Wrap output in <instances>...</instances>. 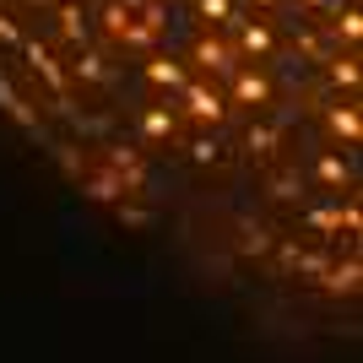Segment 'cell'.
Wrapping results in <instances>:
<instances>
[{
	"mask_svg": "<svg viewBox=\"0 0 363 363\" xmlns=\"http://www.w3.org/2000/svg\"><path fill=\"white\" fill-rule=\"evenodd\" d=\"M174 130H179V120H174V108H147V114H141V136L147 141H163V136H174Z\"/></svg>",
	"mask_w": 363,
	"mask_h": 363,
	"instance_id": "9",
	"label": "cell"
},
{
	"mask_svg": "<svg viewBox=\"0 0 363 363\" xmlns=\"http://www.w3.org/2000/svg\"><path fill=\"white\" fill-rule=\"evenodd\" d=\"M82 190H87L92 201H120V196H130V190L108 174V168H104V174H87V179H82Z\"/></svg>",
	"mask_w": 363,
	"mask_h": 363,
	"instance_id": "11",
	"label": "cell"
},
{
	"mask_svg": "<svg viewBox=\"0 0 363 363\" xmlns=\"http://www.w3.org/2000/svg\"><path fill=\"white\" fill-rule=\"evenodd\" d=\"M233 98L266 108V104H272V76H266V71H233Z\"/></svg>",
	"mask_w": 363,
	"mask_h": 363,
	"instance_id": "5",
	"label": "cell"
},
{
	"mask_svg": "<svg viewBox=\"0 0 363 363\" xmlns=\"http://www.w3.org/2000/svg\"><path fill=\"white\" fill-rule=\"evenodd\" d=\"M0 44H22V28H16V22H6V16H0Z\"/></svg>",
	"mask_w": 363,
	"mask_h": 363,
	"instance_id": "19",
	"label": "cell"
},
{
	"mask_svg": "<svg viewBox=\"0 0 363 363\" xmlns=\"http://www.w3.org/2000/svg\"><path fill=\"white\" fill-rule=\"evenodd\" d=\"M303 223L320 228V233H342V228H347V233H358V201H347V206H342V201H331V206H315Z\"/></svg>",
	"mask_w": 363,
	"mask_h": 363,
	"instance_id": "3",
	"label": "cell"
},
{
	"mask_svg": "<svg viewBox=\"0 0 363 363\" xmlns=\"http://www.w3.org/2000/svg\"><path fill=\"white\" fill-rule=\"evenodd\" d=\"M190 157H196V163H217V157H223V141L217 136H196L190 141Z\"/></svg>",
	"mask_w": 363,
	"mask_h": 363,
	"instance_id": "14",
	"label": "cell"
},
{
	"mask_svg": "<svg viewBox=\"0 0 363 363\" xmlns=\"http://www.w3.org/2000/svg\"><path fill=\"white\" fill-rule=\"evenodd\" d=\"M315 174H320V184H331V190H342V184L352 190V168L342 163V157H331V152H325V157L315 163Z\"/></svg>",
	"mask_w": 363,
	"mask_h": 363,
	"instance_id": "12",
	"label": "cell"
},
{
	"mask_svg": "<svg viewBox=\"0 0 363 363\" xmlns=\"http://www.w3.org/2000/svg\"><path fill=\"white\" fill-rule=\"evenodd\" d=\"M358 6H347V11H336V38H347V44H358Z\"/></svg>",
	"mask_w": 363,
	"mask_h": 363,
	"instance_id": "15",
	"label": "cell"
},
{
	"mask_svg": "<svg viewBox=\"0 0 363 363\" xmlns=\"http://www.w3.org/2000/svg\"><path fill=\"white\" fill-rule=\"evenodd\" d=\"M309 6H325V0H309Z\"/></svg>",
	"mask_w": 363,
	"mask_h": 363,
	"instance_id": "22",
	"label": "cell"
},
{
	"mask_svg": "<svg viewBox=\"0 0 363 363\" xmlns=\"http://www.w3.org/2000/svg\"><path fill=\"white\" fill-rule=\"evenodd\" d=\"M184 114L201 125H223L228 120V98L217 87H206V82H184Z\"/></svg>",
	"mask_w": 363,
	"mask_h": 363,
	"instance_id": "1",
	"label": "cell"
},
{
	"mask_svg": "<svg viewBox=\"0 0 363 363\" xmlns=\"http://www.w3.org/2000/svg\"><path fill=\"white\" fill-rule=\"evenodd\" d=\"M331 82L336 87H358V60H352V55L347 60H331Z\"/></svg>",
	"mask_w": 363,
	"mask_h": 363,
	"instance_id": "17",
	"label": "cell"
},
{
	"mask_svg": "<svg viewBox=\"0 0 363 363\" xmlns=\"http://www.w3.org/2000/svg\"><path fill=\"white\" fill-rule=\"evenodd\" d=\"M55 22H60L65 44H87V16H82V6H55Z\"/></svg>",
	"mask_w": 363,
	"mask_h": 363,
	"instance_id": "10",
	"label": "cell"
},
{
	"mask_svg": "<svg viewBox=\"0 0 363 363\" xmlns=\"http://www.w3.org/2000/svg\"><path fill=\"white\" fill-rule=\"evenodd\" d=\"M147 82L152 87H184L190 71H184V60H174V55H152L147 60Z\"/></svg>",
	"mask_w": 363,
	"mask_h": 363,
	"instance_id": "7",
	"label": "cell"
},
{
	"mask_svg": "<svg viewBox=\"0 0 363 363\" xmlns=\"http://www.w3.org/2000/svg\"><path fill=\"white\" fill-rule=\"evenodd\" d=\"M233 28H239V49H233V55H255V60H266V55L277 49V38H272L266 22H233Z\"/></svg>",
	"mask_w": 363,
	"mask_h": 363,
	"instance_id": "6",
	"label": "cell"
},
{
	"mask_svg": "<svg viewBox=\"0 0 363 363\" xmlns=\"http://www.w3.org/2000/svg\"><path fill=\"white\" fill-rule=\"evenodd\" d=\"M272 147H277V130L272 125H255V130H250V152H255V157H272Z\"/></svg>",
	"mask_w": 363,
	"mask_h": 363,
	"instance_id": "16",
	"label": "cell"
},
{
	"mask_svg": "<svg viewBox=\"0 0 363 363\" xmlns=\"http://www.w3.org/2000/svg\"><path fill=\"white\" fill-rule=\"evenodd\" d=\"M28 6H55V0H28Z\"/></svg>",
	"mask_w": 363,
	"mask_h": 363,
	"instance_id": "20",
	"label": "cell"
},
{
	"mask_svg": "<svg viewBox=\"0 0 363 363\" xmlns=\"http://www.w3.org/2000/svg\"><path fill=\"white\" fill-rule=\"evenodd\" d=\"M76 76H87V82H108V71H104V60H98V55L76 60Z\"/></svg>",
	"mask_w": 363,
	"mask_h": 363,
	"instance_id": "18",
	"label": "cell"
},
{
	"mask_svg": "<svg viewBox=\"0 0 363 363\" xmlns=\"http://www.w3.org/2000/svg\"><path fill=\"white\" fill-rule=\"evenodd\" d=\"M255 6H277V0H255Z\"/></svg>",
	"mask_w": 363,
	"mask_h": 363,
	"instance_id": "21",
	"label": "cell"
},
{
	"mask_svg": "<svg viewBox=\"0 0 363 363\" xmlns=\"http://www.w3.org/2000/svg\"><path fill=\"white\" fill-rule=\"evenodd\" d=\"M196 11L206 16V22H223V28L239 22V16H233V0H196Z\"/></svg>",
	"mask_w": 363,
	"mask_h": 363,
	"instance_id": "13",
	"label": "cell"
},
{
	"mask_svg": "<svg viewBox=\"0 0 363 363\" xmlns=\"http://www.w3.org/2000/svg\"><path fill=\"white\" fill-rule=\"evenodd\" d=\"M22 49H28L33 71H38V76H44V82H49V87H55V92H60V98H65V92H71V76L60 71V60H55V55H49L44 44H33V38H22Z\"/></svg>",
	"mask_w": 363,
	"mask_h": 363,
	"instance_id": "4",
	"label": "cell"
},
{
	"mask_svg": "<svg viewBox=\"0 0 363 363\" xmlns=\"http://www.w3.org/2000/svg\"><path fill=\"white\" fill-rule=\"evenodd\" d=\"M325 130H331L336 141L358 147V108H352V104H331V108H325Z\"/></svg>",
	"mask_w": 363,
	"mask_h": 363,
	"instance_id": "8",
	"label": "cell"
},
{
	"mask_svg": "<svg viewBox=\"0 0 363 363\" xmlns=\"http://www.w3.org/2000/svg\"><path fill=\"white\" fill-rule=\"evenodd\" d=\"M190 60H196V65H206V71H223V76H233V71H239V55H233V44H223V38H212V33H201V38H196Z\"/></svg>",
	"mask_w": 363,
	"mask_h": 363,
	"instance_id": "2",
	"label": "cell"
}]
</instances>
